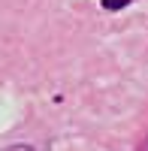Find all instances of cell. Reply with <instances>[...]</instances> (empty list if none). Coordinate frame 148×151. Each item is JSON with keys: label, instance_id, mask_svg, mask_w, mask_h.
<instances>
[{"label": "cell", "instance_id": "obj_1", "mask_svg": "<svg viewBox=\"0 0 148 151\" xmlns=\"http://www.w3.org/2000/svg\"><path fill=\"white\" fill-rule=\"evenodd\" d=\"M130 3V0H103V9H109V12H115V9H124Z\"/></svg>", "mask_w": 148, "mask_h": 151}, {"label": "cell", "instance_id": "obj_2", "mask_svg": "<svg viewBox=\"0 0 148 151\" xmlns=\"http://www.w3.org/2000/svg\"><path fill=\"white\" fill-rule=\"evenodd\" d=\"M6 151H30V145H12V148H6Z\"/></svg>", "mask_w": 148, "mask_h": 151}]
</instances>
